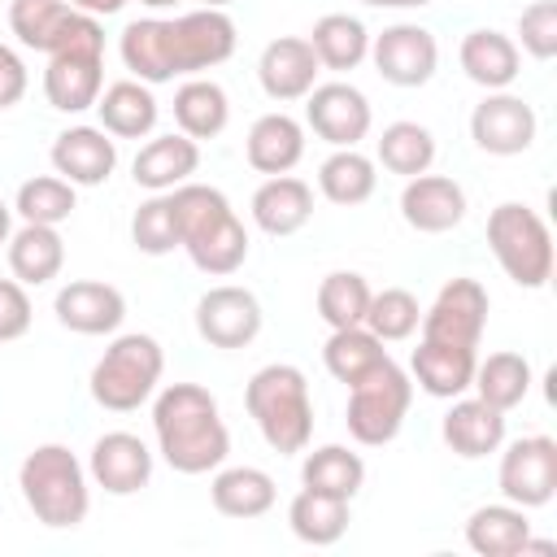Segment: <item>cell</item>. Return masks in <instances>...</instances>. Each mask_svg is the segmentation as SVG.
I'll return each instance as SVG.
<instances>
[{
	"label": "cell",
	"mask_w": 557,
	"mask_h": 557,
	"mask_svg": "<svg viewBox=\"0 0 557 557\" xmlns=\"http://www.w3.org/2000/svg\"><path fill=\"white\" fill-rule=\"evenodd\" d=\"M239 44V30L226 9H191L183 17H139L126 22L117 35L122 65L131 78L161 87L174 83L178 74H200L222 61H231Z\"/></svg>",
	"instance_id": "cell-1"
},
{
	"label": "cell",
	"mask_w": 557,
	"mask_h": 557,
	"mask_svg": "<svg viewBox=\"0 0 557 557\" xmlns=\"http://www.w3.org/2000/svg\"><path fill=\"white\" fill-rule=\"evenodd\" d=\"M152 435L157 453L178 474H209L231 453V431L209 387L200 383H165L152 400Z\"/></svg>",
	"instance_id": "cell-2"
},
{
	"label": "cell",
	"mask_w": 557,
	"mask_h": 557,
	"mask_svg": "<svg viewBox=\"0 0 557 557\" xmlns=\"http://www.w3.org/2000/svg\"><path fill=\"white\" fill-rule=\"evenodd\" d=\"M244 405H248V418L257 422L261 440L278 457H296V453L309 448V440H313V396H309V379H305L300 366H287V361L261 366L244 387Z\"/></svg>",
	"instance_id": "cell-3"
},
{
	"label": "cell",
	"mask_w": 557,
	"mask_h": 557,
	"mask_svg": "<svg viewBox=\"0 0 557 557\" xmlns=\"http://www.w3.org/2000/svg\"><path fill=\"white\" fill-rule=\"evenodd\" d=\"M17 487L35 522L74 531L91 509V474L65 444H39L17 466Z\"/></svg>",
	"instance_id": "cell-4"
},
{
	"label": "cell",
	"mask_w": 557,
	"mask_h": 557,
	"mask_svg": "<svg viewBox=\"0 0 557 557\" xmlns=\"http://www.w3.org/2000/svg\"><path fill=\"white\" fill-rule=\"evenodd\" d=\"M165 374V352L152 335L144 331H126L113 335V344L100 352V361L91 366V400L109 413H131L139 405H148L161 387Z\"/></svg>",
	"instance_id": "cell-5"
},
{
	"label": "cell",
	"mask_w": 557,
	"mask_h": 557,
	"mask_svg": "<svg viewBox=\"0 0 557 557\" xmlns=\"http://www.w3.org/2000/svg\"><path fill=\"white\" fill-rule=\"evenodd\" d=\"M104 91V26L91 13H78L57 52H48L44 96L57 113H87Z\"/></svg>",
	"instance_id": "cell-6"
},
{
	"label": "cell",
	"mask_w": 557,
	"mask_h": 557,
	"mask_svg": "<svg viewBox=\"0 0 557 557\" xmlns=\"http://www.w3.org/2000/svg\"><path fill=\"white\" fill-rule=\"evenodd\" d=\"M487 248L505 278L527 292H540L553 278V231L531 205H496L487 213Z\"/></svg>",
	"instance_id": "cell-7"
},
{
	"label": "cell",
	"mask_w": 557,
	"mask_h": 557,
	"mask_svg": "<svg viewBox=\"0 0 557 557\" xmlns=\"http://www.w3.org/2000/svg\"><path fill=\"white\" fill-rule=\"evenodd\" d=\"M409 405H413V379H409V370L387 361L348 387V409H344L348 435L366 448H383L400 435Z\"/></svg>",
	"instance_id": "cell-8"
},
{
	"label": "cell",
	"mask_w": 557,
	"mask_h": 557,
	"mask_svg": "<svg viewBox=\"0 0 557 557\" xmlns=\"http://www.w3.org/2000/svg\"><path fill=\"white\" fill-rule=\"evenodd\" d=\"M500 470L496 487L509 505L540 509L557 496V440L553 435H522L513 444H500Z\"/></svg>",
	"instance_id": "cell-9"
},
{
	"label": "cell",
	"mask_w": 557,
	"mask_h": 557,
	"mask_svg": "<svg viewBox=\"0 0 557 557\" xmlns=\"http://www.w3.org/2000/svg\"><path fill=\"white\" fill-rule=\"evenodd\" d=\"M487 287L479 278H448L431 309H422V339H440V344H457V348H479L483 326H487Z\"/></svg>",
	"instance_id": "cell-10"
},
{
	"label": "cell",
	"mask_w": 557,
	"mask_h": 557,
	"mask_svg": "<svg viewBox=\"0 0 557 557\" xmlns=\"http://www.w3.org/2000/svg\"><path fill=\"white\" fill-rule=\"evenodd\" d=\"M370 61H374L383 83H392V87H422V83L435 78L440 44H435V35L426 26L396 22V26H383L379 35H370Z\"/></svg>",
	"instance_id": "cell-11"
},
{
	"label": "cell",
	"mask_w": 557,
	"mask_h": 557,
	"mask_svg": "<svg viewBox=\"0 0 557 557\" xmlns=\"http://www.w3.org/2000/svg\"><path fill=\"white\" fill-rule=\"evenodd\" d=\"M370 100L361 87L352 83H318L309 96H305V126L326 139L331 148H357L366 135H370Z\"/></svg>",
	"instance_id": "cell-12"
},
{
	"label": "cell",
	"mask_w": 557,
	"mask_h": 557,
	"mask_svg": "<svg viewBox=\"0 0 557 557\" xmlns=\"http://www.w3.org/2000/svg\"><path fill=\"white\" fill-rule=\"evenodd\" d=\"M535 109L513 91H487L470 113V139L487 157H518L535 144Z\"/></svg>",
	"instance_id": "cell-13"
},
{
	"label": "cell",
	"mask_w": 557,
	"mask_h": 557,
	"mask_svg": "<svg viewBox=\"0 0 557 557\" xmlns=\"http://www.w3.org/2000/svg\"><path fill=\"white\" fill-rule=\"evenodd\" d=\"M196 331L209 348H248L261 335V300L235 283L209 287L196 300Z\"/></svg>",
	"instance_id": "cell-14"
},
{
	"label": "cell",
	"mask_w": 557,
	"mask_h": 557,
	"mask_svg": "<svg viewBox=\"0 0 557 557\" xmlns=\"http://www.w3.org/2000/svg\"><path fill=\"white\" fill-rule=\"evenodd\" d=\"M87 474L96 487H104L109 496H135L148 487L152 479V448L131 435V431H104L91 444L87 457Z\"/></svg>",
	"instance_id": "cell-15"
},
{
	"label": "cell",
	"mask_w": 557,
	"mask_h": 557,
	"mask_svg": "<svg viewBox=\"0 0 557 557\" xmlns=\"http://www.w3.org/2000/svg\"><path fill=\"white\" fill-rule=\"evenodd\" d=\"M318 74H322V65H318L309 39H300V35H278L257 57V83L278 104L305 100L318 87Z\"/></svg>",
	"instance_id": "cell-16"
},
{
	"label": "cell",
	"mask_w": 557,
	"mask_h": 557,
	"mask_svg": "<svg viewBox=\"0 0 557 557\" xmlns=\"http://www.w3.org/2000/svg\"><path fill=\"white\" fill-rule=\"evenodd\" d=\"M52 170L74 187H100L117 170V144L104 126H65L52 139Z\"/></svg>",
	"instance_id": "cell-17"
},
{
	"label": "cell",
	"mask_w": 557,
	"mask_h": 557,
	"mask_svg": "<svg viewBox=\"0 0 557 557\" xmlns=\"http://www.w3.org/2000/svg\"><path fill=\"white\" fill-rule=\"evenodd\" d=\"M52 313L74 335H113L126 318V296L100 278H74L57 292Z\"/></svg>",
	"instance_id": "cell-18"
},
{
	"label": "cell",
	"mask_w": 557,
	"mask_h": 557,
	"mask_svg": "<svg viewBox=\"0 0 557 557\" xmlns=\"http://www.w3.org/2000/svg\"><path fill=\"white\" fill-rule=\"evenodd\" d=\"M400 218L418 231V235H444L453 226H461L466 218V191L457 178L448 174H413L405 178L400 191Z\"/></svg>",
	"instance_id": "cell-19"
},
{
	"label": "cell",
	"mask_w": 557,
	"mask_h": 557,
	"mask_svg": "<svg viewBox=\"0 0 557 557\" xmlns=\"http://www.w3.org/2000/svg\"><path fill=\"white\" fill-rule=\"evenodd\" d=\"M440 435H444V444L457 457L479 461L487 453H500V444H505V413L492 409L479 396H453V405H448V413L440 422Z\"/></svg>",
	"instance_id": "cell-20"
},
{
	"label": "cell",
	"mask_w": 557,
	"mask_h": 557,
	"mask_svg": "<svg viewBox=\"0 0 557 557\" xmlns=\"http://www.w3.org/2000/svg\"><path fill=\"white\" fill-rule=\"evenodd\" d=\"M474 348H457V344H440V339H418L413 357H409V379L435 396V400H453L466 396L474 383Z\"/></svg>",
	"instance_id": "cell-21"
},
{
	"label": "cell",
	"mask_w": 557,
	"mask_h": 557,
	"mask_svg": "<svg viewBox=\"0 0 557 557\" xmlns=\"http://www.w3.org/2000/svg\"><path fill=\"white\" fill-rule=\"evenodd\" d=\"M196 170H200V144L187 139L183 131H178V135L170 131V135L148 139V144L135 152V161H131V178H135V187H144V191H174V187L187 183Z\"/></svg>",
	"instance_id": "cell-22"
},
{
	"label": "cell",
	"mask_w": 557,
	"mask_h": 557,
	"mask_svg": "<svg viewBox=\"0 0 557 557\" xmlns=\"http://www.w3.org/2000/svg\"><path fill=\"white\" fill-rule=\"evenodd\" d=\"M244 157L257 174H292L305 157V126L274 109V113H261L252 126H248V139H244Z\"/></svg>",
	"instance_id": "cell-23"
},
{
	"label": "cell",
	"mask_w": 557,
	"mask_h": 557,
	"mask_svg": "<svg viewBox=\"0 0 557 557\" xmlns=\"http://www.w3.org/2000/svg\"><path fill=\"white\" fill-rule=\"evenodd\" d=\"M457 61L466 70L470 83H479L483 91H509V83L522 74V52L509 35L492 30V26H479L461 39L457 48Z\"/></svg>",
	"instance_id": "cell-24"
},
{
	"label": "cell",
	"mask_w": 557,
	"mask_h": 557,
	"mask_svg": "<svg viewBox=\"0 0 557 557\" xmlns=\"http://www.w3.org/2000/svg\"><path fill=\"white\" fill-rule=\"evenodd\" d=\"M309 218H313V187L296 174H270L252 191V222L274 239L296 235Z\"/></svg>",
	"instance_id": "cell-25"
},
{
	"label": "cell",
	"mask_w": 557,
	"mask_h": 557,
	"mask_svg": "<svg viewBox=\"0 0 557 557\" xmlns=\"http://www.w3.org/2000/svg\"><path fill=\"white\" fill-rule=\"evenodd\" d=\"M96 113H100V126L113 135V139H144L152 135L157 117H161V104L152 96L148 83L139 78H117L100 91L96 100Z\"/></svg>",
	"instance_id": "cell-26"
},
{
	"label": "cell",
	"mask_w": 557,
	"mask_h": 557,
	"mask_svg": "<svg viewBox=\"0 0 557 557\" xmlns=\"http://www.w3.org/2000/svg\"><path fill=\"white\" fill-rule=\"evenodd\" d=\"M209 500L222 518H261L274 509L278 487L261 466H218L209 483Z\"/></svg>",
	"instance_id": "cell-27"
},
{
	"label": "cell",
	"mask_w": 557,
	"mask_h": 557,
	"mask_svg": "<svg viewBox=\"0 0 557 557\" xmlns=\"http://www.w3.org/2000/svg\"><path fill=\"white\" fill-rule=\"evenodd\" d=\"M9 270L22 287H44L61 274L65 265V239L57 235V226H39V222H22L9 235Z\"/></svg>",
	"instance_id": "cell-28"
},
{
	"label": "cell",
	"mask_w": 557,
	"mask_h": 557,
	"mask_svg": "<svg viewBox=\"0 0 557 557\" xmlns=\"http://www.w3.org/2000/svg\"><path fill=\"white\" fill-rule=\"evenodd\" d=\"M183 248H187L196 270H205L213 278H226V274H235L248 261V231L235 218V209H226L209 226H200L191 239H183Z\"/></svg>",
	"instance_id": "cell-29"
},
{
	"label": "cell",
	"mask_w": 557,
	"mask_h": 557,
	"mask_svg": "<svg viewBox=\"0 0 557 557\" xmlns=\"http://www.w3.org/2000/svg\"><path fill=\"white\" fill-rule=\"evenodd\" d=\"M531 535V518L522 505H479L466 518V544L479 557H518Z\"/></svg>",
	"instance_id": "cell-30"
},
{
	"label": "cell",
	"mask_w": 557,
	"mask_h": 557,
	"mask_svg": "<svg viewBox=\"0 0 557 557\" xmlns=\"http://www.w3.org/2000/svg\"><path fill=\"white\" fill-rule=\"evenodd\" d=\"M174 122H178V131H183L187 139H196V144H200V139H218V135L226 131V122H231V100H226L222 83L191 74V78L174 91Z\"/></svg>",
	"instance_id": "cell-31"
},
{
	"label": "cell",
	"mask_w": 557,
	"mask_h": 557,
	"mask_svg": "<svg viewBox=\"0 0 557 557\" xmlns=\"http://www.w3.org/2000/svg\"><path fill=\"white\" fill-rule=\"evenodd\" d=\"M309 48H313V57H318L322 70L348 74V70H357L370 57V30L352 13H326V17L313 22Z\"/></svg>",
	"instance_id": "cell-32"
},
{
	"label": "cell",
	"mask_w": 557,
	"mask_h": 557,
	"mask_svg": "<svg viewBox=\"0 0 557 557\" xmlns=\"http://www.w3.org/2000/svg\"><path fill=\"white\" fill-rule=\"evenodd\" d=\"M392 352L383 348V339L366 326H344V331H331L326 344H322V366L331 370L335 383L352 387L361 383L366 374H374L379 366H387Z\"/></svg>",
	"instance_id": "cell-33"
},
{
	"label": "cell",
	"mask_w": 557,
	"mask_h": 557,
	"mask_svg": "<svg viewBox=\"0 0 557 557\" xmlns=\"http://www.w3.org/2000/svg\"><path fill=\"white\" fill-rule=\"evenodd\" d=\"M352 513H348V500L339 496H326V492H313V487H300L287 505V527L300 544H313V548H326L335 540H344Z\"/></svg>",
	"instance_id": "cell-34"
},
{
	"label": "cell",
	"mask_w": 557,
	"mask_h": 557,
	"mask_svg": "<svg viewBox=\"0 0 557 557\" xmlns=\"http://www.w3.org/2000/svg\"><path fill=\"white\" fill-rule=\"evenodd\" d=\"M374 187H379V165L357 148H335L318 165V191L339 209L366 205L374 196Z\"/></svg>",
	"instance_id": "cell-35"
},
{
	"label": "cell",
	"mask_w": 557,
	"mask_h": 557,
	"mask_svg": "<svg viewBox=\"0 0 557 557\" xmlns=\"http://www.w3.org/2000/svg\"><path fill=\"white\" fill-rule=\"evenodd\" d=\"M78 9L70 0H13L9 4V26L17 35L22 48L35 52H57L61 39L70 35Z\"/></svg>",
	"instance_id": "cell-36"
},
{
	"label": "cell",
	"mask_w": 557,
	"mask_h": 557,
	"mask_svg": "<svg viewBox=\"0 0 557 557\" xmlns=\"http://www.w3.org/2000/svg\"><path fill=\"white\" fill-rule=\"evenodd\" d=\"M470 387H474L479 400L509 413L531 392V361L522 352H487L483 361H474V383Z\"/></svg>",
	"instance_id": "cell-37"
},
{
	"label": "cell",
	"mask_w": 557,
	"mask_h": 557,
	"mask_svg": "<svg viewBox=\"0 0 557 557\" xmlns=\"http://www.w3.org/2000/svg\"><path fill=\"white\" fill-rule=\"evenodd\" d=\"M300 483L313 487V492H326V496H339V500H352L366 483V461L344 448V444H322L313 453H305L300 461Z\"/></svg>",
	"instance_id": "cell-38"
},
{
	"label": "cell",
	"mask_w": 557,
	"mask_h": 557,
	"mask_svg": "<svg viewBox=\"0 0 557 557\" xmlns=\"http://www.w3.org/2000/svg\"><path fill=\"white\" fill-rule=\"evenodd\" d=\"M431 161H435V135L422 122H392V126H383V135H379V165L387 174L413 178V174H426Z\"/></svg>",
	"instance_id": "cell-39"
},
{
	"label": "cell",
	"mask_w": 557,
	"mask_h": 557,
	"mask_svg": "<svg viewBox=\"0 0 557 557\" xmlns=\"http://www.w3.org/2000/svg\"><path fill=\"white\" fill-rule=\"evenodd\" d=\"M370 283L357 274V270H331L322 283H318V318L331 326V331H344V326H361L366 322V309H370Z\"/></svg>",
	"instance_id": "cell-40"
},
{
	"label": "cell",
	"mask_w": 557,
	"mask_h": 557,
	"mask_svg": "<svg viewBox=\"0 0 557 557\" xmlns=\"http://www.w3.org/2000/svg\"><path fill=\"white\" fill-rule=\"evenodd\" d=\"M13 213L22 222H39V226H61L74 213V183H65L61 174H35L17 187L13 196Z\"/></svg>",
	"instance_id": "cell-41"
},
{
	"label": "cell",
	"mask_w": 557,
	"mask_h": 557,
	"mask_svg": "<svg viewBox=\"0 0 557 557\" xmlns=\"http://www.w3.org/2000/svg\"><path fill=\"white\" fill-rule=\"evenodd\" d=\"M131 244H135L144 257H165V252L183 248L170 191H152V196L135 209V218H131Z\"/></svg>",
	"instance_id": "cell-42"
},
{
	"label": "cell",
	"mask_w": 557,
	"mask_h": 557,
	"mask_svg": "<svg viewBox=\"0 0 557 557\" xmlns=\"http://www.w3.org/2000/svg\"><path fill=\"white\" fill-rule=\"evenodd\" d=\"M422 322V305L413 292L405 287H383L370 296V309H366V331H374L383 344H396V339H409Z\"/></svg>",
	"instance_id": "cell-43"
},
{
	"label": "cell",
	"mask_w": 557,
	"mask_h": 557,
	"mask_svg": "<svg viewBox=\"0 0 557 557\" xmlns=\"http://www.w3.org/2000/svg\"><path fill=\"white\" fill-rule=\"evenodd\" d=\"M518 39H522V52H531L535 61H553V52H557V4L553 0L527 4L522 17H518Z\"/></svg>",
	"instance_id": "cell-44"
},
{
	"label": "cell",
	"mask_w": 557,
	"mask_h": 557,
	"mask_svg": "<svg viewBox=\"0 0 557 557\" xmlns=\"http://www.w3.org/2000/svg\"><path fill=\"white\" fill-rule=\"evenodd\" d=\"M30 318H35V309H30L26 287L17 278H0V344L22 339L30 331Z\"/></svg>",
	"instance_id": "cell-45"
},
{
	"label": "cell",
	"mask_w": 557,
	"mask_h": 557,
	"mask_svg": "<svg viewBox=\"0 0 557 557\" xmlns=\"http://www.w3.org/2000/svg\"><path fill=\"white\" fill-rule=\"evenodd\" d=\"M26 83H30L26 61L9 44H0V109H13L26 96Z\"/></svg>",
	"instance_id": "cell-46"
},
{
	"label": "cell",
	"mask_w": 557,
	"mask_h": 557,
	"mask_svg": "<svg viewBox=\"0 0 557 557\" xmlns=\"http://www.w3.org/2000/svg\"><path fill=\"white\" fill-rule=\"evenodd\" d=\"M78 13H91V17H109V13H122L126 0H70Z\"/></svg>",
	"instance_id": "cell-47"
},
{
	"label": "cell",
	"mask_w": 557,
	"mask_h": 557,
	"mask_svg": "<svg viewBox=\"0 0 557 557\" xmlns=\"http://www.w3.org/2000/svg\"><path fill=\"white\" fill-rule=\"evenodd\" d=\"M9 235H13V205L0 200V244H9Z\"/></svg>",
	"instance_id": "cell-48"
},
{
	"label": "cell",
	"mask_w": 557,
	"mask_h": 557,
	"mask_svg": "<svg viewBox=\"0 0 557 557\" xmlns=\"http://www.w3.org/2000/svg\"><path fill=\"white\" fill-rule=\"evenodd\" d=\"M361 4H370V9H400V0H361Z\"/></svg>",
	"instance_id": "cell-49"
},
{
	"label": "cell",
	"mask_w": 557,
	"mask_h": 557,
	"mask_svg": "<svg viewBox=\"0 0 557 557\" xmlns=\"http://www.w3.org/2000/svg\"><path fill=\"white\" fill-rule=\"evenodd\" d=\"M139 4H148V9H174L178 0H139Z\"/></svg>",
	"instance_id": "cell-50"
},
{
	"label": "cell",
	"mask_w": 557,
	"mask_h": 557,
	"mask_svg": "<svg viewBox=\"0 0 557 557\" xmlns=\"http://www.w3.org/2000/svg\"><path fill=\"white\" fill-rule=\"evenodd\" d=\"M196 4H200V9H226L231 0H196Z\"/></svg>",
	"instance_id": "cell-51"
},
{
	"label": "cell",
	"mask_w": 557,
	"mask_h": 557,
	"mask_svg": "<svg viewBox=\"0 0 557 557\" xmlns=\"http://www.w3.org/2000/svg\"><path fill=\"white\" fill-rule=\"evenodd\" d=\"M422 4H431V0H400V9H422Z\"/></svg>",
	"instance_id": "cell-52"
}]
</instances>
